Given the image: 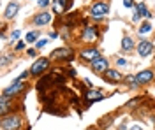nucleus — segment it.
Masks as SVG:
<instances>
[{
  "instance_id": "f257e3e1",
  "label": "nucleus",
  "mask_w": 155,
  "mask_h": 130,
  "mask_svg": "<svg viewBox=\"0 0 155 130\" xmlns=\"http://www.w3.org/2000/svg\"><path fill=\"white\" fill-rule=\"evenodd\" d=\"M23 125V120L19 114H5L2 118V123H0V128L2 130H19Z\"/></svg>"
},
{
  "instance_id": "423d86ee",
  "label": "nucleus",
  "mask_w": 155,
  "mask_h": 130,
  "mask_svg": "<svg viewBox=\"0 0 155 130\" xmlns=\"http://www.w3.org/2000/svg\"><path fill=\"white\" fill-rule=\"evenodd\" d=\"M25 88H27V86H25V83H23V81H16V79H14L9 88H5V90L2 91V95H5V97H11V99H12L14 95L21 93Z\"/></svg>"
},
{
  "instance_id": "f3484780",
  "label": "nucleus",
  "mask_w": 155,
  "mask_h": 130,
  "mask_svg": "<svg viewBox=\"0 0 155 130\" xmlns=\"http://www.w3.org/2000/svg\"><path fill=\"white\" fill-rule=\"evenodd\" d=\"M137 12H139V16H145V18H150L152 14H150V11L146 9V5L143 4V2H139V4H136V7H134Z\"/></svg>"
},
{
  "instance_id": "4468645a",
  "label": "nucleus",
  "mask_w": 155,
  "mask_h": 130,
  "mask_svg": "<svg viewBox=\"0 0 155 130\" xmlns=\"http://www.w3.org/2000/svg\"><path fill=\"white\" fill-rule=\"evenodd\" d=\"M48 23H51V14L49 12H41L34 18V25H37V27H44Z\"/></svg>"
},
{
  "instance_id": "bb28decb",
  "label": "nucleus",
  "mask_w": 155,
  "mask_h": 130,
  "mask_svg": "<svg viewBox=\"0 0 155 130\" xmlns=\"http://www.w3.org/2000/svg\"><path fill=\"white\" fill-rule=\"evenodd\" d=\"M37 4H39V5H41V7H48L49 0H37Z\"/></svg>"
},
{
  "instance_id": "412c9836",
  "label": "nucleus",
  "mask_w": 155,
  "mask_h": 130,
  "mask_svg": "<svg viewBox=\"0 0 155 130\" xmlns=\"http://www.w3.org/2000/svg\"><path fill=\"white\" fill-rule=\"evenodd\" d=\"M152 32V23L150 21H145V23H141V27H139V33H150Z\"/></svg>"
},
{
  "instance_id": "c756f323",
  "label": "nucleus",
  "mask_w": 155,
  "mask_h": 130,
  "mask_svg": "<svg viewBox=\"0 0 155 130\" xmlns=\"http://www.w3.org/2000/svg\"><path fill=\"white\" fill-rule=\"evenodd\" d=\"M49 37H51V39H57V37H58V32H51V33H49Z\"/></svg>"
},
{
  "instance_id": "5701e85b",
  "label": "nucleus",
  "mask_w": 155,
  "mask_h": 130,
  "mask_svg": "<svg viewBox=\"0 0 155 130\" xmlns=\"http://www.w3.org/2000/svg\"><path fill=\"white\" fill-rule=\"evenodd\" d=\"M19 33H21L19 30H14V32H12V33H11V42H14V40H18V39H19Z\"/></svg>"
},
{
  "instance_id": "2eb2a0df",
  "label": "nucleus",
  "mask_w": 155,
  "mask_h": 130,
  "mask_svg": "<svg viewBox=\"0 0 155 130\" xmlns=\"http://www.w3.org/2000/svg\"><path fill=\"white\" fill-rule=\"evenodd\" d=\"M53 81H55V76H49V74H46V76H42V78L37 81L35 88H37L39 91H44V90H46V86H48V84H51Z\"/></svg>"
},
{
  "instance_id": "20e7f679",
  "label": "nucleus",
  "mask_w": 155,
  "mask_h": 130,
  "mask_svg": "<svg viewBox=\"0 0 155 130\" xmlns=\"http://www.w3.org/2000/svg\"><path fill=\"white\" fill-rule=\"evenodd\" d=\"M48 67H49V58H39L30 67V74L32 76H41V74H44L48 70Z\"/></svg>"
},
{
  "instance_id": "1a4fd4ad",
  "label": "nucleus",
  "mask_w": 155,
  "mask_h": 130,
  "mask_svg": "<svg viewBox=\"0 0 155 130\" xmlns=\"http://www.w3.org/2000/svg\"><path fill=\"white\" fill-rule=\"evenodd\" d=\"M136 51L139 56H150L153 53V44L150 40H139V44L136 46Z\"/></svg>"
},
{
  "instance_id": "9d476101",
  "label": "nucleus",
  "mask_w": 155,
  "mask_h": 130,
  "mask_svg": "<svg viewBox=\"0 0 155 130\" xmlns=\"http://www.w3.org/2000/svg\"><path fill=\"white\" fill-rule=\"evenodd\" d=\"M101 56V53H99V49L97 48H87V49H83L81 53H79V58L83 62H94L95 58H99Z\"/></svg>"
},
{
  "instance_id": "dca6fc26",
  "label": "nucleus",
  "mask_w": 155,
  "mask_h": 130,
  "mask_svg": "<svg viewBox=\"0 0 155 130\" xmlns=\"http://www.w3.org/2000/svg\"><path fill=\"white\" fill-rule=\"evenodd\" d=\"M85 99H87V102H97V100L104 99V95L99 90H88L87 93H85Z\"/></svg>"
},
{
  "instance_id": "7ed1b4c3",
  "label": "nucleus",
  "mask_w": 155,
  "mask_h": 130,
  "mask_svg": "<svg viewBox=\"0 0 155 130\" xmlns=\"http://www.w3.org/2000/svg\"><path fill=\"white\" fill-rule=\"evenodd\" d=\"M153 78H155L153 70H150V69L141 70V72H137V74L134 76V86H132V88H137L139 84H146V83L153 81Z\"/></svg>"
},
{
  "instance_id": "cd10ccee",
  "label": "nucleus",
  "mask_w": 155,
  "mask_h": 130,
  "mask_svg": "<svg viewBox=\"0 0 155 130\" xmlns=\"http://www.w3.org/2000/svg\"><path fill=\"white\" fill-rule=\"evenodd\" d=\"M137 20H139V12L134 9V14H132V21H137Z\"/></svg>"
},
{
  "instance_id": "c85d7f7f",
  "label": "nucleus",
  "mask_w": 155,
  "mask_h": 130,
  "mask_svg": "<svg viewBox=\"0 0 155 130\" xmlns=\"http://www.w3.org/2000/svg\"><path fill=\"white\" fill-rule=\"evenodd\" d=\"M27 55L28 56H35V49H27Z\"/></svg>"
},
{
  "instance_id": "9b49d317",
  "label": "nucleus",
  "mask_w": 155,
  "mask_h": 130,
  "mask_svg": "<svg viewBox=\"0 0 155 130\" xmlns=\"http://www.w3.org/2000/svg\"><path fill=\"white\" fill-rule=\"evenodd\" d=\"M104 78L111 83H122L124 81V74H120V70H115V69H107V72L104 74Z\"/></svg>"
},
{
  "instance_id": "0eeeda50",
  "label": "nucleus",
  "mask_w": 155,
  "mask_h": 130,
  "mask_svg": "<svg viewBox=\"0 0 155 130\" xmlns=\"http://www.w3.org/2000/svg\"><path fill=\"white\" fill-rule=\"evenodd\" d=\"M81 39H83V42H95L99 39V28L94 27V25L85 27V30L81 33Z\"/></svg>"
},
{
  "instance_id": "6e6552de",
  "label": "nucleus",
  "mask_w": 155,
  "mask_h": 130,
  "mask_svg": "<svg viewBox=\"0 0 155 130\" xmlns=\"http://www.w3.org/2000/svg\"><path fill=\"white\" fill-rule=\"evenodd\" d=\"M72 56H74V51L71 48H60V49L51 51V55H49V58H53V60H71Z\"/></svg>"
},
{
  "instance_id": "39448f33",
  "label": "nucleus",
  "mask_w": 155,
  "mask_h": 130,
  "mask_svg": "<svg viewBox=\"0 0 155 130\" xmlns=\"http://www.w3.org/2000/svg\"><path fill=\"white\" fill-rule=\"evenodd\" d=\"M90 69L94 72H97V74H106L107 69H109V63H107V60L104 56H99L94 62H90Z\"/></svg>"
},
{
  "instance_id": "4be33fe9",
  "label": "nucleus",
  "mask_w": 155,
  "mask_h": 130,
  "mask_svg": "<svg viewBox=\"0 0 155 130\" xmlns=\"http://www.w3.org/2000/svg\"><path fill=\"white\" fill-rule=\"evenodd\" d=\"M46 42H48L46 39H39L37 42H35V48H37V49H41V48H44V46H46Z\"/></svg>"
},
{
  "instance_id": "f03ea898",
  "label": "nucleus",
  "mask_w": 155,
  "mask_h": 130,
  "mask_svg": "<svg viewBox=\"0 0 155 130\" xmlns=\"http://www.w3.org/2000/svg\"><path fill=\"white\" fill-rule=\"evenodd\" d=\"M109 12V5H107V2L104 0H99L95 4H92V7H90V14H92V20H102V16Z\"/></svg>"
},
{
  "instance_id": "f8f14e48",
  "label": "nucleus",
  "mask_w": 155,
  "mask_h": 130,
  "mask_svg": "<svg viewBox=\"0 0 155 130\" xmlns=\"http://www.w3.org/2000/svg\"><path fill=\"white\" fill-rule=\"evenodd\" d=\"M18 11H19V4L18 2H11L9 5H7V9H5V12H4V18L5 20H12L18 14Z\"/></svg>"
},
{
  "instance_id": "ddd939ff",
  "label": "nucleus",
  "mask_w": 155,
  "mask_h": 130,
  "mask_svg": "<svg viewBox=\"0 0 155 130\" xmlns=\"http://www.w3.org/2000/svg\"><path fill=\"white\" fill-rule=\"evenodd\" d=\"M71 0H55L53 2V11H55V14H62L64 11H67L71 7V4H69Z\"/></svg>"
},
{
  "instance_id": "a878e982",
  "label": "nucleus",
  "mask_w": 155,
  "mask_h": 130,
  "mask_svg": "<svg viewBox=\"0 0 155 130\" xmlns=\"http://www.w3.org/2000/svg\"><path fill=\"white\" fill-rule=\"evenodd\" d=\"M14 49H16V51H21V49H25V42H23V40H21V42H18V44L14 46Z\"/></svg>"
},
{
  "instance_id": "b1692460",
  "label": "nucleus",
  "mask_w": 155,
  "mask_h": 130,
  "mask_svg": "<svg viewBox=\"0 0 155 130\" xmlns=\"http://www.w3.org/2000/svg\"><path fill=\"white\" fill-rule=\"evenodd\" d=\"M116 63H118V67H127L129 65L125 58H116Z\"/></svg>"
},
{
  "instance_id": "a211bd4d",
  "label": "nucleus",
  "mask_w": 155,
  "mask_h": 130,
  "mask_svg": "<svg viewBox=\"0 0 155 130\" xmlns=\"http://www.w3.org/2000/svg\"><path fill=\"white\" fill-rule=\"evenodd\" d=\"M9 102H11V97H5L2 95V102H0V111H2V116L7 114V109H9Z\"/></svg>"
},
{
  "instance_id": "7c9ffc66",
  "label": "nucleus",
  "mask_w": 155,
  "mask_h": 130,
  "mask_svg": "<svg viewBox=\"0 0 155 130\" xmlns=\"http://www.w3.org/2000/svg\"><path fill=\"white\" fill-rule=\"evenodd\" d=\"M130 130H143V128H141V127H137V125H136V127H132V128H130Z\"/></svg>"
},
{
  "instance_id": "393cba45",
  "label": "nucleus",
  "mask_w": 155,
  "mask_h": 130,
  "mask_svg": "<svg viewBox=\"0 0 155 130\" xmlns=\"http://www.w3.org/2000/svg\"><path fill=\"white\" fill-rule=\"evenodd\" d=\"M124 5H125L127 9H130V7H134V0H124Z\"/></svg>"
},
{
  "instance_id": "6ab92c4d",
  "label": "nucleus",
  "mask_w": 155,
  "mask_h": 130,
  "mask_svg": "<svg viewBox=\"0 0 155 130\" xmlns=\"http://www.w3.org/2000/svg\"><path fill=\"white\" fill-rule=\"evenodd\" d=\"M122 49L124 51H132L134 49V42H132L130 37H124V39H122Z\"/></svg>"
},
{
  "instance_id": "aec40b11",
  "label": "nucleus",
  "mask_w": 155,
  "mask_h": 130,
  "mask_svg": "<svg viewBox=\"0 0 155 130\" xmlns=\"http://www.w3.org/2000/svg\"><path fill=\"white\" fill-rule=\"evenodd\" d=\"M39 35H41V32H28L27 37H25V42H27V44H28V42H37Z\"/></svg>"
}]
</instances>
